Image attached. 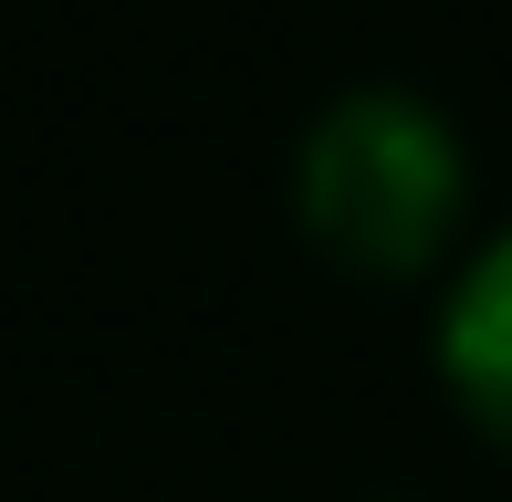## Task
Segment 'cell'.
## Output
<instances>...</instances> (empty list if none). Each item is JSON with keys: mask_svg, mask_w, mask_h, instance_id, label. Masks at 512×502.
<instances>
[{"mask_svg": "<svg viewBox=\"0 0 512 502\" xmlns=\"http://www.w3.org/2000/svg\"><path fill=\"white\" fill-rule=\"evenodd\" d=\"M460 199H471L460 126L439 105L398 95V84L335 95L304 126L293 210H304V241L324 262H345V272H377V283L429 272L450 251V231H460Z\"/></svg>", "mask_w": 512, "mask_h": 502, "instance_id": "obj_1", "label": "cell"}, {"mask_svg": "<svg viewBox=\"0 0 512 502\" xmlns=\"http://www.w3.org/2000/svg\"><path fill=\"white\" fill-rule=\"evenodd\" d=\"M439 377H450L460 419L512 450V220L439 293Z\"/></svg>", "mask_w": 512, "mask_h": 502, "instance_id": "obj_2", "label": "cell"}]
</instances>
